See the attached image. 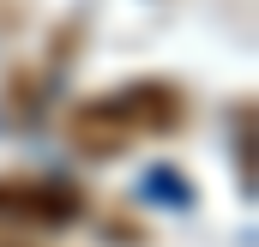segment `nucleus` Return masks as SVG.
<instances>
[{
    "label": "nucleus",
    "mask_w": 259,
    "mask_h": 247,
    "mask_svg": "<svg viewBox=\"0 0 259 247\" xmlns=\"http://www.w3.org/2000/svg\"><path fill=\"white\" fill-rule=\"evenodd\" d=\"M187 121V91H175L169 78H139V85H121L109 97H91L72 109V145L84 157H121L145 139H163Z\"/></svg>",
    "instance_id": "f257e3e1"
},
{
    "label": "nucleus",
    "mask_w": 259,
    "mask_h": 247,
    "mask_svg": "<svg viewBox=\"0 0 259 247\" xmlns=\"http://www.w3.org/2000/svg\"><path fill=\"white\" fill-rule=\"evenodd\" d=\"M78 211H84V193L72 181H55V175H6L0 181V217H12V223L66 229V223H78Z\"/></svg>",
    "instance_id": "f03ea898"
}]
</instances>
